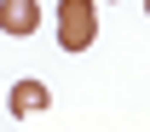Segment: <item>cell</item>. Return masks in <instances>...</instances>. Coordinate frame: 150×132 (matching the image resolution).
I'll use <instances>...</instances> for the list:
<instances>
[{
    "mask_svg": "<svg viewBox=\"0 0 150 132\" xmlns=\"http://www.w3.org/2000/svg\"><path fill=\"white\" fill-rule=\"evenodd\" d=\"M98 35V0H58V46L87 52Z\"/></svg>",
    "mask_w": 150,
    "mask_h": 132,
    "instance_id": "1",
    "label": "cell"
},
{
    "mask_svg": "<svg viewBox=\"0 0 150 132\" xmlns=\"http://www.w3.org/2000/svg\"><path fill=\"white\" fill-rule=\"evenodd\" d=\"M35 29H40L35 0H0V35H35Z\"/></svg>",
    "mask_w": 150,
    "mask_h": 132,
    "instance_id": "2",
    "label": "cell"
},
{
    "mask_svg": "<svg viewBox=\"0 0 150 132\" xmlns=\"http://www.w3.org/2000/svg\"><path fill=\"white\" fill-rule=\"evenodd\" d=\"M6 103H12V115H40V109H52V92H46L40 80H18V86L6 92Z\"/></svg>",
    "mask_w": 150,
    "mask_h": 132,
    "instance_id": "3",
    "label": "cell"
},
{
    "mask_svg": "<svg viewBox=\"0 0 150 132\" xmlns=\"http://www.w3.org/2000/svg\"><path fill=\"white\" fill-rule=\"evenodd\" d=\"M144 12H150V0H144Z\"/></svg>",
    "mask_w": 150,
    "mask_h": 132,
    "instance_id": "4",
    "label": "cell"
}]
</instances>
